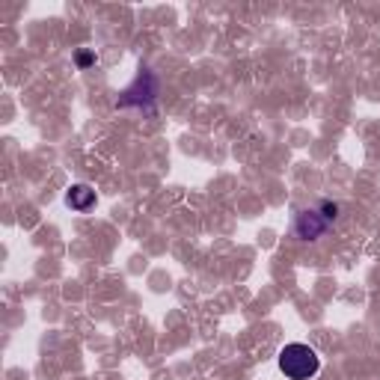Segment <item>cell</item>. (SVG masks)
I'll return each mask as SVG.
<instances>
[{
	"mask_svg": "<svg viewBox=\"0 0 380 380\" xmlns=\"http://www.w3.org/2000/svg\"><path fill=\"white\" fill-rule=\"evenodd\" d=\"M279 372L288 380H312L321 372V356L303 342H291L279 351Z\"/></svg>",
	"mask_w": 380,
	"mask_h": 380,
	"instance_id": "obj_1",
	"label": "cell"
},
{
	"mask_svg": "<svg viewBox=\"0 0 380 380\" xmlns=\"http://www.w3.org/2000/svg\"><path fill=\"white\" fill-rule=\"evenodd\" d=\"M154 98H158V78L152 75L149 68H140L137 80L119 95V107H149Z\"/></svg>",
	"mask_w": 380,
	"mask_h": 380,
	"instance_id": "obj_2",
	"label": "cell"
},
{
	"mask_svg": "<svg viewBox=\"0 0 380 380\" xmlns=\"http://www.w3.org/2000/svg\"><path fill=\"white\" fill-rule=\"evenodd\" d=\"M327 220L321 217V211H300L294 220V235L303 238V241H315V238H321L327 232Z\"/></svg>",
	"mask_w": 380,
	"mask_h": 380,
	"instance_id": "obj_3",
	"label": "cell"
},
{
	"mask_svg": "<svg viewBox=\"0 0 380 380\" xmlns=\"http://www.w3.org/2000/svg\"><path fill=\"white\" fill-rule=\"evenodd\" d=\"M66 205L71 211H89L95 205V190L89 184H71L68 187V193H66Z\"/></svg>",
	"mask_w": 380,
	"mask_h": 380,
	"instance_id": "obj_4",
	"label": "cell"
},
{
	"mask_svg": "<svg viewBox=\"0 0 380 380\" xmlns=\"http://www.w3.org/2000/svg\"><path fill=\"white\" fill-rule=\"evenodd\" d=\"M321 217H324L327 223H332V220H336L339 217V205H336V202H321Z\"/></svg>",
	"mask_w": 380,
	"mask_h": 380,
	"instance_id": "obj_5",
	"label": "cell"
},
{
	"mask_svg": "<svg viewBox=\"0 0 380 380\" xmlns=\"http://www.w3.org/2000/svg\"><path fill=\"white\" fill-rule=\"evenodd\" d=\"M75 59H78V66H80V68L95 66V54H92V51H78V57H75Z\"/></svg>",
	"mask_w": 380,
	"mask_h": 380,
	"instance_id": "obj_6",
	"label": "cell"
}]
</instances>
